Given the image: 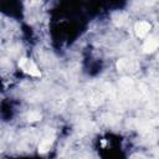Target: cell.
Wrapping results in <instances>:
<instances>
[{
	"label": "cell",
	"instance_id": "cell-1",
	"mask_svg": "<svg viewBox=\"0 0 159 159\" xmlns=\"http://www.w3.org/2000/svg\"><path fill=\"white\" fill-rule=\"evenodd\" d=\"M19 67H20L25 73H27V75H31V76H35V77L41 76L40 70L37 68V66L35 65V62L31 61L30 58H26V57L20 58V61H19Z\"/></svg>",
	"mask_w": 159,
	"mask_h": 159
},
{
	"label": "cell",
	"instance_id": "cell-5",
	"mask_svg": "<svg viewBox=\"0 0 159 159\" xmlns=\"http://www.w3.org/2000/svg\"><path fill=\"white\" fill-rule=\"evenodd\" d=\"M41 119V114L39 112H30L27 114V120L29 122H35V120H39Z\"/></svg>",
	"mask_w": 159,
	"mask_h": 159
},
{
	"label": "cell",
	"instance_id": "cell-4",
	"mask_svg": "<svg viewBox=\"0 0 159 159\" xmlns=\"http://www.w3.org/2000/svg\"><path fill=\"white\" fill-rule=\"evenodd\" d=\"M52 142H53V138L52 137H46L42 139V142L40 143L39 145V152L40 153H46L50 150L51 145H52Z\"/></svg>",
	"mask_w": 159,
	"mask_h": 159
},
{
	"label": "cell",
	"instance_id": "cell-3",
	"mask_svg": "<svg viewBox=\"0 0 159 159\" xmlns=\"http://www.w3.org/2000/svg\"><path fill=\"white\" fill-rule=\"evenodd\" d=\"M134 30H135L137 36L143 37V36H145V35L149 32V30H150V24H149L148 21H139V22L135 24Z\"/></svg>",
	"mask_w": 159,
	"mask_h": 159
},
{
	"label": "cell",
	"instance_id": "cell-2",
	"mask_svg": "<svg viewBox=\"0 0 159 159\" xmlns=\"http://www.w3.org/2000/svg\"><path fill=\"white\" fill-rule=\"evenodd\" d=\"M158 47H159V36H150L143 43V51L145 53H150L155 51Z\"/></svg>",
	"mask_w": 159,
	"mask_h": 159
}]
</instances>
